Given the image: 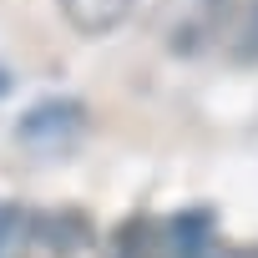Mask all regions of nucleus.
Wrapping results in <instances>:
<instances>
[{
	"label": "nucleus",
	"instance_id": "obj_2",
	"mask_svg": "<svg viewBox=\"0 0 258 258\" xmlns=\"http://www.w3.org/2000/svg\"><path fill=\"white\" fill-rule=\"evenodd\" d=\"M61 16L81 31V36H111L126 16H132L137 0H56Z\"/></svg>",
	"mask_w": 258,
	"mask_h": 258
},
{
	"label": "nucleus",
	"instance_id": "obj_3",
	"mask_svg": "<svg viewBox=\"0 0 258 258\" xmlns=\"http://www.w3.org/2000/svg\"><path fill=\"white\" fill-rule=\"evenodd\" d=\"M243 56H258V0H248L243 16Z\"/></svg>",
	"mask_w": 258,
	"mask_h": 258
},
{
	"label": "nucleus",
	"instance_id": "obj_4",
	"mask_svg": "<svg viewBox=\"0 0 258 258\" xmlns=\"http://www.w3.org/2000/svg\"><path fill=\"white\" fill-rule=\"evenodd\" d=\"M6 243H11V213L0 208V258H6Z\"/></svg>",
	"mask_w": 258,
	"mask_h": 258
},
{
	"label": "nucleus",
	"instance_id": "obj_1",
	"mask_svg": "<svg viewBox=\"0 0 258 258\" xmlns=\"http://www.w3.org/2000/svg\"><path fill=\"white\" fill-rule=\"evenodd\" d=\"M6 258H101L96 233L71 213H31L21 218V238Z\"/></svg>",
	"mask_w": 258,
	"mask_h": 258
},
{
	"label": "nucleus",
	"instance_id": "obj_5",
	"mask_svg": "<svg viewBox=\"0 0 258 258\" xmlns=\"http://www.w3.org/2000/svg\"><path fill=\"white\" fill-rule=\"evenodd\" d=\"M6 91H11V76H6V71H0V96H6Z\"/></svg>",
	"mask_w": 258,
	"mask_h": 258
}]
</instances>
